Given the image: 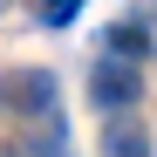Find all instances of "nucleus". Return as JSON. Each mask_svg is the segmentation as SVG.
I'll list each match as a JSON object with an SVG mask.
<instances>
[{"mask_svg":"<svg viewBox=\"0 0 157 157\" xmlns=\"http://www.w3.org/2000/svg\"><path fill=\"white\" fill-rule=\"evenodd\" d=\"M102 157H157V144H150V130L116 116V123H102Z\"/></svg>","mask_w":157,"mask_h":157,"instance_id":"nucleus-4","label":"nucleus"},{"mask_svg":"<svg viewBox=\"0 0 157 157\" xmlns=\"http://www.w3.org/2000/svg\"><path fill=\"white\" fill-rule=\"evenodd\" d=\"M137 96H144V75H137V68H123V62H96V68H89V102H96L102 116L137 109Z\"/></svg>","mask_w":157,"mask_h":157,"instance_id":"nucleus-1","label":"nucleus"},{"mask_svg":"<svg viewBox=\"0 0 157 157\" xmlns=\"http://www.w3.org/2000/svg\"><path fill=\"white\" fill-rule=\"evenodd\" d=\"M102 48H109L102 62L137 68V55H150V34H144V21H116V28H102Z\"/></svg>","mask_w":157,"mask_h":157,"instance_id":"nucleus-3","label":"nucleus"},{"mask_svg":"<svg viewBox=\"0 0 157 157\" xmlns=\"http://www.w3.org/2000/svg\"><path fill=\"white\" fill-rule=\"evenodd\" d=\"M0 102L28 116H55V75L48 68H7L0 75Z\"/></svg>","mask_w":157,"mask_h":157,"instance_id":"nucleus-2","label":"nucleus"},{"mask_svg":"<svg viewBox=\"0 0 157 157\" xmlns=\"http://www.w3.org/2000/svg\"><path fill=\"white\" fill-rule=\"evenodd\" d=\"M28 157H68V150H62V130H55V116H48V137H28Z\"/></svg>","mask_w":157,"mask_h":157,"instance_id":"nucleus-5","label":"nucleus"},{"mask_svg":"<svg viewBox=\"0 0 157 157\" xmlns=\"http://www.w3.org/2000/svg\"><path fill=\"white\" fill-rule=\"evenodd\" d=\"M75 14H82V7H75V0H55V7H41V28H68Z\"/></svg>","mask_w":157,"mask_h":157,"instance_id":"nucleus-6","label":"nucleus"}]
</instances>
